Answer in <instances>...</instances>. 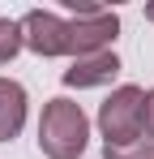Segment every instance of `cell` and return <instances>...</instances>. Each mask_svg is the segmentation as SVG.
I'll return each mask as SVG.
<instances>
[{
  "mask_svg": "<svg viewBox=\"0 0 154 159\" xmlns=\"http://www.w3.org/2000/svg\"><path fill=\"white\" fill-rule=\"evenodd\" d=\"M90 142V116L81 112L73 99H47L43 116H39V151L47 159H81Z\"/></svg>",
  "mask_w": 154,
  "mask_h": 159,
  "instance_id": "1",
  "label": "cell"
},
{
  "mask_svg": "<svg viewBox=\"0 0 154 159\" xmlns=\"http://www.w3.org/2000/svg\"><path fill=\"white\" fill-rule=\"evenodd\" d=\"M99 133L107 146H133L146 138V90L116 86L99 107Z\"/></svg>",
  "mask_w": 154,
  "mask_h": 159,
  "instance_id": "2",
  "label": "cell"
},
{
  "mask_svg": "<svg viewBox=\"0 0 154 159\" xmlns=\"http://www.w3.org/2000/svg\"><path fill=\"white\" fill-rule=\"evenodd\" d=\"M120 34V17L111 9H94L81 4L77 17H64V56H90V52H107Z\"/></svg>",
  "mask_w": 154,
  "mask_h": 159,
  "instance_id": "3",
  "label": "cell"
},
{
  "mask_svg": "<svg viewBox=\"0 0 154 159\" xmlns=\"http://www.w3.org/2000/svg\"><path fill=\"white\" fill-rule=\"evenodd\" d=\"M22 43L34 56H64V17L47 9H30L22 17Z\"/></svg>",
  "mask_w": 154,
  "mask_h": 159,
  "instance_id": "4",
  "label": "cell"
},
{
  "mask_svg": "<svg viewBox=\"0 0 154 159\" xmlns=\"http://www.w3.org/2000/svg\"><path fill=\"white\" fill-rule=\"evenodd\" d=\"M120 73V56L111 52H90V56H77L73 65L60 73L64 86H77V90H90V86H107V82Z\"/></svg>",
  "mask_w": 154,
  "mask_h": 159,
  "instance_id": "5",
  "label": "cell"
},
{
  "mask_svg": "<svg viewBox=\"0 0 154 159\" xmlns=\"http://www.w3.org/2000/svg\"><path fill=\"white\" fill-rule=\"evenodd\" d=\"M26 86L13 78H0V142H13L26 125Z\"/></svg>",
  "mask_w": 154,
  "mask_h": 159,
  "instance_id": "6",
  "label": "cell"
},
{
  "mask_svg": "<svg viewBox=\"0 0 154 159\" xmlns=\"http://www.w3.org/2000/svg\"><path fill=\"white\" fill-rule=\"evenodd\" d=\"M22 22H13V17H0V65H9L13 56L22 52Z\"/></svg>",
  "mask_w": 154,
  "mask_h": 159,
  "instance_id": "7",
  "label": "cell"
},
{
  "mask_svg": "<svg viewBox=\"0 0 154 159\" xmlns=\"http://www.w3.org/2000/svg\"><path fill=\"white\" fill-rule=\"evenodd\" d=\"M103 159H154V142L141 138L133 146H103Z\"/></svg>",
  "mask_w": 154,
  "mask_h": 159,
  "instance_id": "8",
  "label": "cell"
},
{
  "mask_svg": "<svg viewBox=\"0 0 154 159\" xmlns=\"http://www.w3.org/2000/svg\"><path fill=\"white\" fill-rule=\"evenodd\" d=\"M146 138L154 142V90H146Z\"/></svg>",
  "mask_w": 154,
  "mask_h": 159,
  "instance_id": "9",
  "label": "cell"
},
{
  "mask_svg": "<svg viewBox=\"0 0 154 159\" xmlns=\"http://www.w3.org/2000/svg\"><path fill=\"white\" fill-rule=\"evenodd\" d=\"M146 22H154V4H146Z\"/></svg>",
  "mask_w": 154,
  "mask_h": 159,
  "instance_id": "10",
  "label": "cell"
}]
</instances>
